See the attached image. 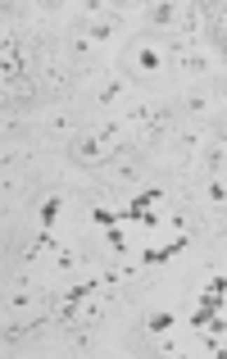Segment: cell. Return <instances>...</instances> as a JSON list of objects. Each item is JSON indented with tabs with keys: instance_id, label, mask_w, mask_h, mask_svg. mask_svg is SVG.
Listing matches in <instances>:
<instances>
[{
	"instance_id": "cell-18",
	"label": "cell",
	"mask_w": 227,
	"mask_h": 359,
	"mask_svg": "<svg viewBox=\"0 0 227 359\" xmlns=\"http://www.w3.org/2000/svg\"><path fill=\"white\" fill-rule=\"evenodd\" d=\"M46 128H50L55 137H69V132H73V118H69V114L60 109V114H50V123H46Z\"/></svg>"
},
{
	"instance_id": "cell-1",
	"label": "cell",
	"mask_w": 227,
	"mask_h": 359,
	"mask_svg": "<svg viewBox=\"0 0 227 359\" xmlns=\"http://www.w3.org/2000/svg\"><path fill=\"white\" fill-rule=\"evenodd\" d=\"M69 155L78 164H105V159H114V146L100 132H87V137H69Z\"/></svg>"
},
{
	"instance_id": "cell-19",
	"label": "cell",
	"mask_w": 227,
	"mask_h": 359,
	"mask_svg": "<svg viewBox=\"0 0 227 359\" xmlns=\"http://www.w3.org/2000/svg\"><path fill=\"white\" fill-rule=\"evenodd\" d=\"M55 269L60 273H69V269H78V255L69 250V245H60V250H55Z\"/></svg>"
},
{
	"instance_id": "cell-9",
	"label": "cell",
	"mask_w": 227,
	"mask_h": 359,
	"mask_svg": "<svg viewBox=\"0 0 227 359\" xmlns=\"http://www.w3.org/2000/svg\"><path fill=\"white\" fill-rule=\"evenodd\" d=\"M146 327H150V337H164V332L177 327V314H173V309H155V314L146 318Z\"/></svg>"
},
{
	"instance_id": "cell-5",
	"label": "cell",
	"mask_w": 227,
	"mask_h": 359,
	"mask_svg": "<svg viewBox=\"0 0 227 359\" xmlns=\"http://www.w3.org/2000/svg\"><path fill=\"white\" fill-rule=\"evenodd\" d=\"M177 64H182V73H214L219 69V60H214L209 50H200V46H195V50H182Z\"/></svg>"
},
{
	"instance_id": "cell-8",
	"label": "cell",
	"mask_w": 227,
	"mask_h": 359,
	"mask_svg": "<svg viewBox=\"0 0 227 359\" xmlns=\"http://www.w3.org/2000/svg\"><path fill=\"white\" fill-rule=\"evenodd\" d=\"M60 210H64L60 196H46V201H41V210H36V219H41V232H50L55 223H60Z\"/></svg>"
},
{
	"instance_id": "cell-17",
	"label": "cell",
	"mask_w": 227,
	"mask_h": 359,
	"mask_svg": "<svg viewBox=\"0 0 227 359\" xmlns=\"http://www.w3.org/2000/svg\"><path fill=\"white\" fill-rule=\"evenodd\" d=\"M32 305H36V291H14V296L5 300V309H14V314L18 309H32Z\"/></svg>"
},
{
	"instance_id": "cell-4",
	"label": "cell",
	"mask_w": 227,
	"mask_h": 359,
	"mask_svg": "<svg viewBox=\"0 0 227 359\" xmlns=\"http://www.w3.org/2000/svg\"><path fill=\"white\" fill-rule=\"evenodd\" d=\"M82 32H87L91 41H114V36H118V14H114V9H105V14H96L87 27H82Z\"/></svg>"
},
{
	"instance_id": "cell-15",
	"label": "cell",
	"mask_w": 227,
	"mask_h": 359,
	"mask_svg": "<svg viewBox=\"0 0 227 359\" xmlns=\"http://www.w3.org/2000/svg\"><path fill=\"white\" fill-rule=\"evenodd\" d=\"M91 46H96V41H91L87 32H73V41H69V55H73V60H87V55H91Z\"/></svg>"
},
{
	"instance_id": "cell-22",
	"label": "cell",
	"mask_w": 227,
	"mask_h": 359,
	"mask_svg": "<svg viewBox=\"0 0 227 359\" xmlns=\"http://www.w3.org/2000/svg\"><path fill=\"white\" fill-rule=\"evenodd\" d=\"M137 173H141V164H137V159H123V164L114 168V177H118V182H132Z\"/></svg>"
},
{
	"instance_id": "cell-3",
	"label": "cell",
	"mask_w": 227,
	"mask_h": 359,
	"mask_svg": "<svg viewBox=\"0 0 227 359\" xmlns=\"http://www.w3.org/2000/svg\"><path fill=\"white\" fill-rule=\"evenodd\" d=\"M186 245H191V232H177V237L168 241V245H159V250H155V245H150V250H141V264H146V269H159V264H168L173 255H182Z\"/></svg>"
},
{
	"instance_id": "cell-23",
	"label": "cell",
	"mask_w": 227,
	"mask_h": 359,
	"mask_svg": "<svg viewBox=\"0 0 227 359\" xmlns=\"http://www.w3.org/2000/svg\"><path fill=\"white\" fill-rule=\"evenodd\" d=\"M219 100H223V105H227V78H223V87H219Z\"/></svg>"
},
{
	"instance_id": "cell-7",
	"label": "cell",
	"mask_w": 227,
	"mask_h": 359,
	"mask_svg": "<svg viewBox=\"0 0 227 359\" xmlns=\"http://www.w3.org/2000/svg\"><path fill=\"white\" fill-rule=\"evenodd\" d=\"M223 300H227V278H223V273H214V278L205 282V300H200V305L209 309V314H219Z\"/></svg>"
},
{
	"instance_id": "cell-11",
	"label": "cell",
	"mask_w": 227,
	"mask_h": 359,
	"mask_svg": "<svg viewBox=\"0 0 227 359\" xmlns=\"http://www.w3.org/2000/svg\"><path fill=\"white\" fill-rule=\"evenodd\" d=\"M123 96H128V82H123V78H109V82H105V87H100V96H96V105H100V109H109V105H114V100H123Z\"/></svg>"
},
{
	"instance_id": "cell-13",
	"label": "cell",
	"mask_w": 227,
	"mask_h": 359,
	"mask_svg": "<svg viewBox=\"0 0 227 359\" xmlns=\"http://www.w3.org/2000/svg\"><path fill=\"white\" fill-rule=\"evenodd\" d=\"M105 245L114 255H128V232H123V223H114V228H105Z\"/></svg>"
},
{
	"instance_id": "cell-6",
	"label": "cell",
	"mask_w": 227,
	"mask_h": 359,
	"mask_svg": "<svg viewBox=\"0 0 227 359\" xmlns=\"http://www.w3.org/2000/svg\"><path fill=\"white\" fill-rule=\"evenodd\" d=\"M177 18H182V9H177L173 0H159V5L146 9V23L150 27H177Z\"/></svg>"
},
{
	"instance_id": "cell-16",
	"label": "cell",
	"mask_w": 227,
	"mask_h": 359,
	"mask_svg": "<svg viewBox=\"0 0 227 359\" xmlns=\"http://www.w3.org/2000/svg\"><path fill=\"white\" fill-rule=\"evenodd\" d=\"M177 146H182V150H200L205 146V132L200 128H182V132H177Z\"/></svg>"
},
{
	"instance_id": "cell-20",
	"label": "cell",
	"mask_w": 227,
	"mask_h": 359,
	"mask_svg": "<svg viewBox=\"0 0 227 359\" xmlns=\"http://www.w3.org/2000/svg\"><path fill=\"white\" fill-rule=\"evenodd\" d=\"M205 196H209V205H219V210H223V205H227V182H219V177H214V182L205 187Z\"/></svg>"
},
{
	"instance_id": "cell-10",
	"label": "cell",
	"mask_w": 227,
	"mask_h": 359,
	"mask_svg": "<svg viewBox=\"0 0 227 359\" xmlns=\"http://www.w3.org/2000/svg\"><path fill=\"white\" fill-rule=\"evenodd\" d=\"M168 123H173V114H168V109H155V118L146 123V146H155V141H164Z\"/></svg>"
},
{
	"instance_id": "cell-24",
	"label": "cell",
	"mask_w": 227,
	"mask_h": 359,
	"mask_svg": "<svg viewBox=\"0 0 227 359\" xmlns=\"http://www.w3.org/2000/svg\"><path fill=\"white\" fill-rule=\"evenodd\" d=\"M223 141H227V123H223Z\"/></svg>"
},
{
	"instance_id": "cell-14",
	"label": "cell",
	"mask_w": 227,
	"mask_h": 359,
	"mask_svg": "<svg viewBox=\"0 0 227 359\" xmlns=\"http://www.w3.org/2000/svg\"><path fill=\"white\" fill-rule=\"evenodd\" d=\"M118 219H123V214H114V210H105V205H91V223H96L100 232H105V228H114V223H118Z\"/></svg>"
},
{
	"instance_id": "cell-21",
	"label": "cell",
	"mask_w": 227,
	"mask_h": 359,
	"mask_svg": "<svg viewBox=\"0 0 227 359\" xmlns=\"http://www.w3.org/2000/svg\"><path fill=\"white\" fill-rule=\"evenodd\" d=\"M209 168H214V173H223V168H227V141H219V146L209 150Z\"/></svg>"
},
{
	"instance_id": "cell-2",
	"label": "cell",
	"mask_w": 227,
	"mask_h": 359,
	"mask_svg": "<svg viewBox=\"0 0 227 359\" xmlns=\"http://www.w3.org/2000/svg\"><path fill=\"white\" fill-rule=\"evenodd\" d=\"M128 69L137 73V78H155V73L164 69V50H159V46L146 36V41H137V46H132V60H128Z\"/></svg>"
},
{
	"instance_id": "cell-12",
	"label": "cell",
	"mask_w": 227,
	"mask_h": 359,
	"mask_svg": "<svg viewBox=\"0 0 227 359\" xmlns=\"http://www.w3.org/2000/svg\"><path fill=\"white\" fill-rule=\"evenodd\" d=\"M182 105L191 109V114H209L214 96H209V91H200V87H195V91H186V100H182Z\"/></svg>"
}]
</instances>
